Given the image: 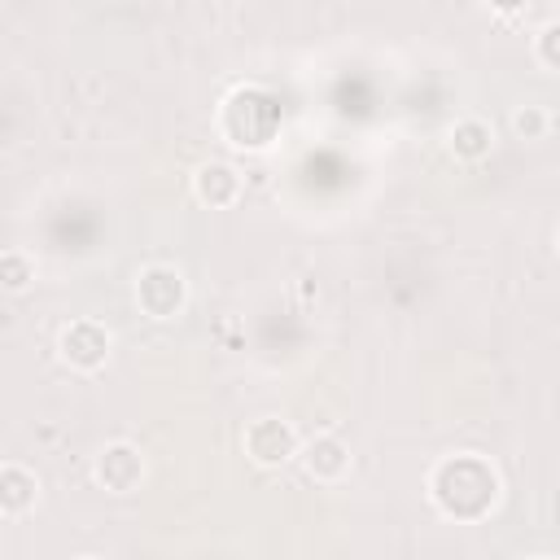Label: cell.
I'll list each match as a JSON object with an SVG mask.
<instances>
[{"label":"cell","mask_w":560,"mask_h":560,"mask_svg":"<svg viewBox=\"0 0 560 560\" xmlns=\"http://www.w3.org/2000/svg\"><path fill=\"white\" fill-rule=\"evenodd\" d=\"M429 503L446 516V521H459V525H477L486 521L499 499H503V477L499 468L477 455V451H455V455H442L433 468H429Z\"/></svg>","instance_id":"1"},{"label":"cell","mask_w":560,"mask_h":560,"mask_svg":"<svg viewBox=\"0 0 560 560\" xmlns=\"http://www.w3.org/2000/svg\"><path fill=\"white\" fill-rule=\"evenodd\" d=\"M131 298H136L140 315H149V319H175L188 306V280H184V271L175 262H144L136 271Z\"/></svg>","instance_id":"2"},{"label":"cell","mask_w":560,"mask_h":560,"mask_svg":"<svg viewBox=\"0 0 560 560\" xmlns=\"http://www.w3.org/2000/svg\"><path fill=\"white\" fill-rule=\"evenodd\" d=\"M241 446H245V455H249L258 468H284V464H293V459L302 455L298 429H293L289 420H280V416H258V420H249L245 433H241Z\"/></svg>","instance_id":"3"},{"label":"cell","mask_w":560,"mask_h":560,"mask_svg":"<svg viewBox=\"0 0 560 560\" xmlns=\"http://www.w3.org/2000/svg\"><path fill=\"white\" fill-rule=\"evenodd\" d=\"M109 350H114V332L101 319H70L57 332V354L74 372H101L109 363Z\"/></svg>","instance_id":"4"},{"label":"cell","mask_w":560,"mask_h":560,"mask_svg":"<svg viewBox=\"0 0 560 560\" xmlns=\"http://www.w3.org/2000/svg\"><path fill=\"white\" fill-rule=\"evenodd\" d=\"M144 472H149V468H144V455H140V446L127 442V438H114V442H105V446L92 455V477H96V486L109 490V494H131V490H140Z\"/></svg>","instance_id":"5"},{"label":"cell","mask_w":560,"mask_h":560,"mask_svg":"<svg viewBox=\"0 0 560 560\" xmlns=\"http://www.w3.org/2000/svg\"><path fill=\"white\" fill-rule=\"evenodd\" d=\"M298 464H302V472H306L315 486H337V481L350 477L354 455H350V446H346L337 433H315L311 442H302Z\"/></svg>","instance_id":"6"},{"label":"cell","mask_w":560,"mask_h":560,"mask_svg":"<svg viewBox=\"0 0 560 560\" xmlns=\"http://www.w3.org/2000/svg\"><path fill=\"white\" fill-rule=\"evenodd\" d=\"M241 192H245V175L232 166V162H201L197 171H192V197L201 201V206H210V210H228V206H236L241 201Z\"/></svg>","instance_id":"7"},{"label":"cell","mask_w":560,"mask_h":560,"mask_svg":"<svg viewBox=\"0 0 560 560\" xmlns=\"http://www.w3.org/2000/svg\"><path fill=\"white\" fill-rule=\"evenodd\" d=\"M35 503H39L35 468H26L22 459H4L0 464V516L4 521H22L26 512H35Z\"/></svg>","instance_id":"8"},{"label":"cell","mask_w":560,"mask_h":560,"mask_svg":"<svg viewBox=\"0 0 560 560\" xmlns=\"http://www.w3.org/2000/svg\"><path fill=\"white\" fill-rule=\"evenodd\" d=\"M446 149L455 162H486L494 153V127L481 114H459L446 127Z\"/></svg>","instance_id":"9"},{"label":"cell","mask_w":560,"mask_h":560,"mask_svg":"<svg viewBox=\"0 0 560 560\" xmlns=\"http://www.w3.org/2000/svg\"><path fill=\"white\" fill-rule=\"evenodd\" d=\"M0 284L4 293H26L35 284V254H26L22 245H9L0 254Z\"/></svg>","instance_id":"10"},{"label":"cell","mask_w":560,"mask_h":560,"mask_svg":"<svg viewBox=\"0 0 560 560\" xmlns=\"http://www.w3.org/2000/svg\"><path fill=\"white\" fill-rule=\"evenodd\" d=\"M547 127H551V114H547L542 105L525 101V105L512 109V136H516V140H542Z\"/></svg>","instance_id":"11"},{"label":"cell","mask_w":560,"mask_h":560,"mask_svg":"<svg viewBox=\"0 0 560 560\" xmlns=\"http://www.w3.org/2000/svg\"><path fill=\"white\" fill-rule=\"evenodd\" d=\"M534 61H538L542 70L560 74V18H551V22H542V26L534 31Z\"/></svg>","instance_id":"12"},{"label":"cell","mask_w":560,"mask_h":560,"mask_svg":"<svg viewBox=\"0 0 560 560\" xmlns=\"http://www.w3.org/2000/svg\"><path fill=\"white\" fill-rule=\"evenodd\" d=\"M70 560H101V556H70Z\"/></svg>","instance_id":"13"},{"label":"cell","mask_w":560,"mask_h":560,"mask_svg":"<svg viewBox=\"0 0 560 560\" xmlns=\"http://www.w3.org/2000/svg\"><path fill=\"white\" fill-rule=\"evenodd\" d=\"M525 560H556V556H525Z\"/></svg>","instance_id":"14"},{"label":"cell","mask_w":560,"mask_h":560,"mask_svg":"<svg viewBox=\"0 0 560 560\" xmlns=\"http://www.w3.org/2000/svg\"><path fill=\"white\" fill-rule=\"evenodd\" d=\"M556 254H560V228H556Z\"/></svg>","instance_id":"15"}]
</instances>
